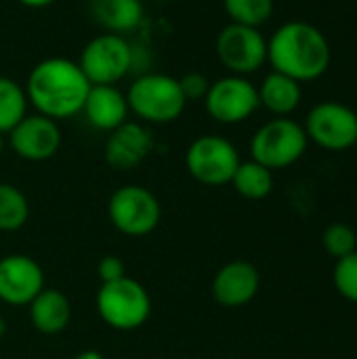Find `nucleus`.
I'll use <instances>...</instances> for the list:
<instances>
[{
    "mask_svg": "<svg viewBox=\"0 0 357 359\" xmlns=\"http://www.w3.org/2000/svg\"><path fill=\"white\" fill-rule=\"evenodd\" d=\"M25 88L8 76H0V133L8 135L27 116Z\"/></svg>",
    "mask_w": 357,
    "mask_h": 359,
    "instance_id": "21",
    "label": "nucleus"
},
{
    "mask_svg": "<svg viewBox=\"0 0 357 359\" xmlns=\"http://www.w3.org/2000/svg\"><path fill=\"white\" fill-rule=\"evenodd\" d=\"M2 151H4V135L0 133V156H2Z\"/></svg>",
    "mask_w": 357,
    "mask_h": 359,
    "instance_id": "31",
    "label": "nucleus"
},
{
    "mask_svg": "<svg viewBox=\"0 0 357 359\" xmlns=\"http://www.w3.org/2000/svg\"><path fill=\"white\" fill-rule=\"evenodd\" d=\"M240 154L236 145L219 135H202L191 141L185 151L187 172L202 185L221 187L231 183L238 166Z\"/></svg>",
    "mask_w": 357,
    "mask_h": 359,
    "instance_id": "6",
    "label": "nucleus"
},
{
    "mask_svg": "<svg viewBox=\"0 0 357 359\" xmlns=\"http://www.w3.org/2000/svg\"><path fill=\"white\" fill-rule=\"evenodd\" d=\"M179 86H181L183 97H185L187 101H200V99L206 97L210 82H208V78H206L204 74H200V72H189V74H185V76L179 78Z\"/></svg>",
    "mask_w": 357,
    "mask_h": 359,
    "instance_id": "26",
    "label": "nucleus"
},
{
    "mask_svg": "<svg viewBox=\"0 0 357 359\" xmlns=\"http://www.w3.org/2000/svg\"><path fill=\"white\" fill-rule=\"evenodd\" d=\"M309 139L297 120L284 116L265 122L250 139V156L269 170H282L297 164L307 151Z\"/></svg>",
    "mask_w": 357,
    "mask_h": 359,
    "instance_id": "5",
    "label": "nucleus"
},
{
    "mask_svg": "<svg viewBox=\"0 0 357 359\" xmlns=\"http://www.w3.org/2000/svg\"><path fill=\"white\" fill-rule=\"evenodd\" d=\"M303 128L307 139L326 151H345L357 143V114L339 101L314 105Z\"/></svg>",
    "mask_w": 357,
    "mask_h": 359,
    "instance_id": "10",
    "label": "nucleus"
},
{
    "mask_svg": "<svg viewBox=\"0 0 357 359\" xmlns=\"http://www.w3.org/2000/svg\"><path fill=\"white\" fill-rule=\"evenodd\" d=\"M27 307L32 326L42 334H59L72 320L69 299L55 288H44Z\"/></svg>",
    "mask_w": 357,
    "mask_h": 359,
    "instance_id": "18",
    "label": "nucleus"
},
{
    "mask_svg": "<svg viewBox=\"0 0 357 359\" xmlns=\"http://www.w3.org/2000/svg\"><path fill=\"white\" fill-rule=\"evenodd\" d=\"M223 8L231 23L261 27L274 15V0H223Z\"/></svg>",
    "mask_w": 357,
    "mask_h": 359,
    "instance_id": "23",
    "label": "nucleus"
},
{
    "mask_svg": "<svg viewBox=\"0 0 357 359\" xmlns=\"http://www.w3.org/2000/svg\"><path fill=\"white\" fill-rule=\"evenodd\" d=\"M8 145L19 158L27 160V162L50 160L61 147L59 124L40 114L25 116L8 133Z\"/></svg>",
    "mask_w": 357,
    "mask_h": 359,
    "instance_id": "13",
    "label": "nucleus"
},
{
    "mask_svg": "<svg viewBox=\"0 0 357 359\" xmlns=\"http://www.w3.org/2000/svg\"><path fill=\"white\" fill-rule=\"evenodd\" d=\"M267 63L299 84L322 78L332 63L326 34L307 21H286L267 40Z\"/></svg>",
    "mask_w": 357,
    "mask_h": 359,
    "instance_id": "1",
    "label": "nucleus"
},
{
    "mask_svg": "<svg viewBox=\"0 0 357 359\" xmlns=\"http://www.w3.org/2000/svg\"><path fill=\"white\" fill-rule=\"evenodd\" d=\"M154 149V137L141 122H124L105 141V160L116 170L137 168Z\"/></svg>",
    "mask_w": 357,
    "mask_h": 359,
    "instance_id": "15",
    "label": "nucleus"
},
{
    "mask_svg": "<svg viewBox=\"0 0 357 359\" xmlns=\"http://www.w3.org/2000/svg\"><path fill=\"white\" fill-rule=\"evenodd\" d=\"M97 276L101 280V284H107V282H116L120 278L126 276V267H124V261L116 255H107L99 261L97 265Z\"/></svg>",
    "mask_w": 357,
    "mask_h": 359,
    "instance_id": "27",
    "label": "nucleus"
},
{
    "mask_svg": "<svg viewBox=\"0 0 357 359\" xmlns=\"http://www.w3.org/2000/svg\"><path fill=\"white\" fill-rule=\"evenodd\" d=\"M126 101L128 109L147 124L175 122L187 105V99L179 86V78L158 72L139 76L130 84Z\"/></svg>",
    "mask_w": 357,
    "mask_h": 359,
    "instance_id": "3",
    "label": "nucleus"
},
{
    "mask_svg": "<svg viewBox=\"0 0 357 359\" xmlns=\"http://www.w3.org/2000/svg\"><path fill=\"white\" fill-rule=\"evenodd\" d=\"M135 53L120 34L103 32L88 40L80 53L78 65L90 84H116L133 67Z\"/></svg>",
    "mask_w": 357,
    "mask_h": 359,
    "instance_id": "8",
    "label": "nucleus"
},
{
    "mask_svg": "<svg viewBox=\"0 0 357 359\" xmlns=\"http://www.w3.org/2000/svg\"><path fill=\"white\" fill-rule=\"evenodd\" d=\"M27 219L29 202L25 194L11 183H0V231H17L27 223Z\"/></svg>",
    "mask_w": 357,
    "mask_h": 359,
    "instance_id": "22",
    "label": "nucleus"
},
{
    "mask_svg": "<svg viewBox=\"0 0 357 359\" xmlns=\"http://www.w3.org/2000/svg\"><path fill=\"white\" fill-rule=\"evenodd\" d=\"M221 65L234 76H248L267 63V38L259 27L229 23L215 42Z\"/></svg>",
    "mask_w": 357,
    "mask_h": 359,
    "instance_id": "9",
    "label": "nucleus"
},
{
    "mask_svg": "<svg viewBox=\"0 0 357 359\" xmlns=\"http://www.w3.org/2000/svg\"><path fill=\"white\" fill-rule=\"evenodd\" d=\"M90 86L93 84L78 61L48 57L32 67L25 82V95L36 107V114L59 122L82 111Z\"/></svg>",
    "mask_w": 357,
    "mask_h": 359,
    "instance_id": "2",
    "label": "nucleus"
},
{
    "mask_svg": "<svg viewBox=\"0 0 357 359\" xmlns=\"http://www.w3.org/2000/svg\"><path fill=\"white\" fill-rule=\"evenodd\" d=\"M19 4H23V6H27V8H46V6H50L55 0H17Z\"/></svg>",
    "mask_w": 357,
    "mask_h": 359,
    "instance_id": "28",
    "label": "nucleus"
},
{
    "mask_svg": "<svg viewBox=\"0 0 357 359\" xmlns=\"http://www.w3.org/2000/svg\"><path fill=\"white\" fill-rule=\"evenodd\" d=\"M231 185L246 200H263L274 189V170L265 168L255 160L240 162L231 179Z\"/></svg>",
    "mask_w": 357,
    "mask_h": 359,
    "instance_id": "20",
    "label": "nucleus"
},
{
    "mask_svg": "<svg viewBox=\"0 0 357 359\" xmlns=\"http://www.w3.org/2000/svg\"><path fill=\"white\" fill-rule=\"evenodd\" d=\"M261 286L259 269L248 261H231L223 265L213 278V299L227 309L248 305Z\"/></svg>",
    "mask_w": 357,
    "mask_h": 359,
    "instance_id": "14",
    "label": "nucleus"
},
{
    "mask_svg": "<svg viewBox=\"0 0 357 359\" xmlns=\"http://www.w3.org/2000/svg\"><path fill=\"white\" fill-rule=\"evenodd\" d=\"M208 116L219 124H240L259 107V90L246 76H223L210 82L204 97Z\"/></svg>",
    "mask_w": 357,
    "mask_h": 359,
    "instance_id": "11",
    "label": "nucleus"
},
{
    "mask_svg": "<svg viewBox=\"0 0 357 359\" xmlns=\"http://www.w3.org/2000/svg\"><path fill=\"white\" fill-rule=\"evenodd\" d=\"M6 334V322H4V318L0 316V339Z\"/></svg>",
    "mask_w": 357,
    "mask_h": 359,
    "instance_id": "30",
    "label": "nucleus"
},
{
    "mask_svg": "<svg viewBox=\"0 0 357 359\" xmlns=\"http://www.w3.org/2000/svg\"><path fill=\"white\" fill-rule=\"evenodd\" d=\"M90 19L109 34H126L141 25L143 2L141 0H88Z\"/></svg>",
    "mask_w": 357,
    "mask_h": 359,
    "instance_id": "17",
    "label": "nucleus"
},
{
    "mask_svg": "<svg viewBox=\"0 0 357 359\" xmlns=\"http://www.w3.org/2000/svg\"><path fill=\"white\" fill-rule=\"evenodd\" d=\"M332 282L343 299L357 303V250L349 257L337 261L332 271Z\"/></svg>",
    "mask_w": 357,
    "mask_h": 359,
    "instance_id": "25",
    "label": "nucleus"
},
{
    "mask_svg": "<svg viewBox=\"0 0 357 359\" xmlns=\"http://www.w3.org/2000/svg\"><path fill=\"white\" fill-rule=\"evenodd\" d=\"M82 111L93 128L112 133L126 122L130 109L126 95L116 84H93Z\"/></svg>",
    "mask_w": 357,
    "mask_h": 359,
    "instance_id": "16",
    "label": "nucleus"
},
{
    "mask_svg": "<svg viewBox=\"0 0 357 359\" xmlns=\"http://www.w3.org/2000/svg\"><path fill=\"white\" fill-rule=\"evenodd\" d=\"M322 246L332 259H345L357 250V236L347 223H332L322 233Z\"/></svg>",
    "mask_w": 357,
    "mask_h": 359,
    "instance_id": "24",
    "label": "nucleus"
},
{
    "mask_svg": "<svg viewBox=\"0 0 357 359\" xmlns=\"http://www.w3.org/2000/svg\"><path fill=\"white\" fill-rule=\"evenodd\" d=\"M74 359H103V355L99 353V351H93V349H88V351H82V353H78Z\"/></svg>",
    "mask_w": 357,
    "mask_h": 359,
    "instance_id": "29",
    "label": "nucleus"
},
{
    "mask_svg": "<svg viewBox=\"0 0 357 359\" xmlns=\"http://www.w3.org/2000/svg\"><path fill=\"white\" fill-rule=\"evenodd\" d=\"M107 215L120 233L128 238H143L149 236L162 217V208L154 191L143 185H122L118 187L109 202Z\"/></svg>",
    "mask_w": 357,
    "mask_h": 359,
    "instance_id": "7",
    "label": "nucleus"
},
{
    "mask_svg": "<svg viewBox=\"0 0 357 359\" xmlns=\"http://www.w3.org/2000/svg\"><path fill=\"white\" fill-rule=\"evenodd\" d=\"M99 318L114 330L130 332L141 328L151 316V299L145 286L128 276L101 284L97 299Z\"/></svg>",
    "mask_w": 357,
    "mask_h": 359,
    "instance_id": "4",
    "label": "nucleus"
},
{
    "mask_svg": "<svg viewBox=\"0 0 357 359\" xmlns=\"http://www.w3.org/2000/svg\"><path fill=\"white\" fill-rule=\"evenodd\" d=\"M259 90V103L271 111L276 118H284V116H290L299 103H301V97H303V90H301V84L280 72H274L267 74L261 82V86H257Z\"/></svg>",
    "mask_w": 357,
    "mask_h": 359,
    "instance_id": "19",
    "label": "nucleus"
},
{
    "mask_svg": "<svg viewBox=\"0 0 357 359\" xmlns=\"http://www.w3.org/2000/svg\"><path fill=\"white\" fill-rule=\"evenodd\" d=\"M44 290V271L27 255L0 259V301L11 307L29 305Z\"/></svg>",
    "mask_w": 357,
    "mask_h": 359,
    "instance_id": "12",
    "label": "nucleus"
}]
</instances>
